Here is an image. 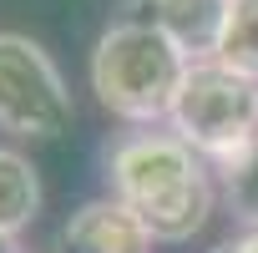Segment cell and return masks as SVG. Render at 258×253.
<instances>
[{
	"instance_id": "obj_1",
	"label": "cell",
	"mask_w": 258,
	"mask_h": 253,
	"mask_svg": "<svg viewBox=\"0 0 258 253\" xmlns=\"http://www.w3.org/2000/svg\"><path fill=\"white\" fill-rule=\"evenodd\" d=\"M111 198L132 208L152 238L187 243L213 213V167L177 132H132L106 157Z\"/></svg>"
},
{
	"instance_id": "obj_2",
	"label": "cell",
	"mask_w": 258,
	"mask_h": 253,
	"mask_svg": "<svg viewBox=\"0 0 258 253\" xmlns=\"http://www.w3.org/2000/svg\"><path fill=\"white\" fill-rule=\"evenodd\" d=\"M187 66L192 61L162 31L137 26V21H111L91 46V91L111 116L157 126L172 116Z\"/></svg>"
},
{
	"instance_id": "obj_3",
	"label": "cell",
	"mask_w": 258,
	"mask_h": 253,
	"mask_svg": "<svg viewBox=\"0 0 258 253\" xmlns=\"http://www.w3.org/2000/svg\"><path fill=\"white\" fill-rule=\"evenodd\" d=\"M167 121L203 162L218 167L258 137V81L228 71L223 61H192Z\"/></svg>"
},
{
	"instance_id": "obj_4",
	"label": "cell",
	"mask_w": 258,
	"mask_h": 253,
	"mask_svg": "<svg viewBox=\"0 0 258 253\" xmlns=\"http://www.w3.org/2000/svg\"><path fill=\"white\" fill-rule=\"evenodd\" d=\"M76 121V101L46 56L41 41L21 31H0V126L16 137H66Z\"/></svg>"
},
{
	"instance_id": "obj_5",
	"label": "cell",
	"mask_w": 258,
	"mask_h": 253,
	"mask_svg": "<svg viewBox=\"0 0 258 253\" xmlns=\"http://www.w3.org/2000/svg\"><path fill=\"white\" fill-rule=\"evenodd\" d=\"M121 21L162 31L187 61H213L228 26V0H126Z\"/></svg>"
},
{
	"instance_id": "obj_6",
	"label": "cell",
	"mask_w": 258,
	"mask_h": 253,
	"mask_svg": "<svg viewBox=\"0 0 258 253\" xmlns=\"http://www.w3.org/2000/svg\"><path fill=\"white\" fill-rule=\"evenodd\" d=\"M152 233L147 223L126 208L121 198H91L81 203L66 223H61V238H56V253H152Z\"/></svg>"
},
{
	"instance_id": "obj_7",
	"label": "cell",
	"mask_w": 258,
	"mask_h": 253,
	"mask_svg": "<svg viewBox=\"0 0 258 253\" xmlns=\"http://www.w3.org/2000/svg\"><path fill=\"white\" fill-rule=\"evenodd\" d=\"M41 213V172L26 152L0 147V238H16Z\"/></svg>"
},
{
	"instance_id": "obj_8",
	"label": "cell",
	"mask_w": 258,
	"mask_h": 253,
	"mask_svg": "<svg viewBox=\"0 0 258 253\" xmlns=\"http://www.w3.org/2000/svg\"><path fill=\"white\" fill-rule=\"evenodd\" d=\"M213 172H218V193H223L228 213H233L248 233H258V137H253L243 152H233L228 162H218Z\"/></svg>"
},
{
	"instance_id": "obj_9",
	"label": "cell",
	"mask_w": 258,
	"mask_h": 253,
	"mask_svg": "<svg viewBox=\"0 0 258 253\" xmlns=\"http://www.w3.org/2000/svg\"><path fill=\"white\" fill-rule=\"evenodd\" d=\"M213 61L258 81V0H228V26H223V41H218Z\"/></svg>"
},
{
	"instance_id": "obj_10",
	"label": "cell",
	"mask_w": 258,
	"mask_h": 253,
	"mask_svg": "<svg viewBox=\"0 0 258 253\" xmlns=\"http://www.w3.org/2000/svg\"><path fill=\"white\" fill-rule=\"evenodd\" d=\"M213 253H258V233H243V238H228V243H218Z\"/></svg>"
},
{
	"instance_id": "obj_11",
	"label": "cell",
	"mask_w": 258,
	"mask_h": 253,
	"mask_svg": "<svg viewBox=\"0 0 258 253\" xmlns=\"http://www.w3.org/2000/svg\"><path fill=\"white\" fill-rule=\"evenodd\" d=\"M0 253H21V248H16V238H0Z\"/></svg>"
}]
</instances>
